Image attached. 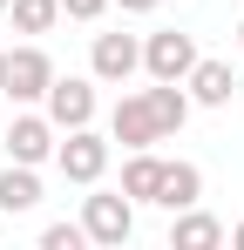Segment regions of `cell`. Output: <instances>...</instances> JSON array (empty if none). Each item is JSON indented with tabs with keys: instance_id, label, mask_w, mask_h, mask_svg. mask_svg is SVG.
Here are the masks:
<instances>
[{
	"instance_id": "obj_1",
	"label": "cell",
	"mask_w": 244,
	"mask_h": 250,
	"mask_svg": "<svg viewBox=\"0 0 244 250\" xmlns=\"http://www.w3.org/2000/svg\"><path fill=\"white\" fill-rule=\"evenodd\" d=\"M48 88H54V61H48L41 47H7V82H0V95L48 102Z\"/></svg>"
},
{
	"instance_id": "obj_2",
	"label": "cell",
	"mask_w": 244,
	"mask_h": 250,
	"mask_svg": "<svg viewBox=\"0 0 244 250\" xmlns=\"http://www.w3.org/2000/svg\"><path fill=\"white\" fill-rule=\"evenodd\" d=\"M48 122L54 128H88L95 122V82H81V75H54V88H48Z\"/></svg>"
},
{
	"instance_id": "obj_3",
	"label": "cell",
	"mask_w": 244,
	"mask_h": 250,
	"mask_svg": "<svg viewBox=\"0 0 244 250\" xmlns=\"http://www.w3.org/2000/svg\"><path fill=\"white\" fill-rule=\"evenodd\" d=\"M81 230H88V244H129V230H136V209H129V196H88V209H81Z\"/></svg>"
},
{
	"instance_id": "obj_4",
	"label": "cell",
	"mask_w": 244,
	"mask_h": 250,
	"mask_svg": "<svg viewBox=\"0 0 244 250\" xmlns=\"http://www.w3.org/2000/svg\"><path fill=\"white\" fill-rule=\"evenodd\" d=\"M143 68H149L156 82H190V68H197V41H190V34H149Z\"/></svg>"
},
{
	"instance_id": "obj_5",
	"label": "cell",
	"mask_w": 244,
	"mask_h": 250,
	"mask_svg": "<svg viewBox=\"0 0 244 250\" xmlns=\"http://www.w3.org/2000/svg\"><path fill=\"white\" fill-rule=\"evenodd\" d=\"M54 156H61V176H68V183H95V176L109 169V142H102L95 128H68V142H61Z\"/></svg>"
},
{
	"instance_id": "obj_6",
	"label": "cell",
	"mask_w": 244,
	"mask_h": 250,
	"mask_svg": "<svg viewBox=\"0 0 244 250\" xmlns=\"http://www.w3.org/2000/svg\"><path fill=\"white\" fill-rule=\"evenodd\" d=\"M88 68H95V82H129V75L143 68V47L129 41V34H95Z\"/></svg>"
},
{
	"instance_id": "obj_7",
	"label": "cell",
	"mask_w": 244,
	"mask_h": 250,
	"mask_svg": "<svg viewBox=\"0 0 244 250\" xmlns=\"http://www.w3.org/2000/svg\"><path fill=\"white\" fill-rule=\"evenodd\" d=\"M116 142L122 149H149V142H163V128H156V108H149V95H122L116 102Z\"/></svg>"
},
{
	"instance_id": "obj_8",
	"label": "cell",
	"mask_w": 244,
	"mask_h": 250,
	"mask_svg": "<svg viewBox=\"0 0 244 250\" xmlns=\"http://www.w3.org/2000/svg\"><path fill=\"white\" fill-rule=\"evenodd\" d=\"M7 156L14 163H48L54 156V122L48 115H21V122L7 128Z\"/></svg>"
},
{
	"instance_id": "obj_9",
	"label": "cell",
	"mask_w": 244,
	"mask_h": 250,
	"mask_svg": "<svg viewBox=\"0 0 244 250\" xmlns=\"http://www.w3.org/2000/svg\"><path fill=\"white\" fill-rule=\"evenodd\" d=\"M231 95H238L231 61H203V54H197V68H190V102H203V108H224Z\"/></svg>"
},
{
	"instance_id": "obj_10",
	"label": "cell",
	"mask_w": 244,
	"mask_h": 250,
	"mask_svg": "<svg viewBox=\"0 0 244 250\" xmlns=\"http://www.w3.org/2000/svg\"><path fill=\"white\" fill-rule=\"evenodd\" d=\"M197 196H203V169L197 163H163V183H156L163 209H190Z\"/></svg>"
},
{
	"instance_id": "obj_11",
	"label": "cell",
	"mask_w": 244,
	"mask_h": 250,
	"mask_svg": "<svg viewBox=\"0 0 244 250\" xmlns=\"http://www.w3.org/2000/svg\"><path fill=\"white\" fill-rule=\"evenodd\" d=\"M170 244L176 250H210V244H224V223H217V216H197V203H190V209H176Z\"/></svg>"
},
{
	"instance_id": "obj_12",
	"label": "cell",
	"mask_w": 244,
	"mask_h": 250,
	"mask_svg": "<svg viewBox=\"0 0 244 250\" xmlns=\"http://www.w3.org/2000/svg\"><path fill=\"white\" fill-rule=\"evenodd\" d=\"M156 183H163V163L149 149H136V156L122 163V196H129V203H156Z\"/></svg>"
},
{
	"instance_id": "obj_13",
	"label": "cell",
	"mask_w": 244,
	"mask_h": 250,
	"mask_svg": "<svg viewBox=\"0 0 244 250\" xmlns=\"http://www.w3.org/2000/svg\"><path fill=\"white\" fill-rule=\"evenodd\" d=\"M41 203V176H34V163H14L7 176H0V209L7 216H21V209H34Z\"/></svg>"
},
{
	"instance_id": "obj_14",
	"label": "cell",
	"mask_w": 244,
	"mask_h": 250,
	"mask_svg": "<svg viewBox=\"0 0 244 250\" xmlns=\"http://www.w3.org/2000/svg\"><path fill=\"white\" fill-rule=\"evenodd\" d=\"M149 95V108H156V128L163 135H176V128L190 122V95H183V82H156V88H143Z\"/></svg>"
},
{
	"instance_id": "obj_15",
	"label": "cell",
	"mask_w": 244,
	"mask_h": 250,
	"mask_svg": "<svg viewBox=\"0 0 244 250\" xmlns=\"http://www.w3.org/2000/svg\"><path fill=\"white\" fill-rule=\"evenodd\" d=\"M54 14H61V0H14V27L21 34H48Z\"/></svg>"
},
{
	"instance_id": "obj_16",
	"label": "cell",
	"mask_w": 244,
	"mask_h": 250,
	"mask_svg": "<svg viewBox=\"0 0 244 250\" xmlns=\"http://www.w3.org/2000/svg\"><path fill=\"white\" fill-rule=\"evenodd\" d=\"M41 244H48V250H81V244H88V230H81V223H48Z\"/></svg>"
},
{
	"instance_id": "obj_17",
	"label": "cell",
	"mask_w": 244,
	"mask_h": 250,
	"mask_svg": "<svg viewBox=\"0 0 244 250\" xmlns=\"http://www.w3.org/2000/svg\"><path fill=\"white\" fill-rule=\"evenodd\" d=\"M102 7H109V0H61V14H75V21H95Z\"/></svg>"
},
{
	"instance_id": "obj_18",
	"label": "cell",
	"mask_w": 244,
	"mask_h": 250,
	"mask_svg": "<svg viewBox=\"0 0 244 250\" xmlns=\"http://www.w3.org/2000/svg\"><path fill=\"white\" fill-rule=\"evenodd\" d=\"M122 14H149V7H156V0H116Z\"/></svg>"
},
{
	"instance_id": "obj_19",
	"label": "cell",
	"mask_w": 244,
	"mask_h": 250,
	"mask_svg": "<svg viewBox=\"0 0 244 250\" xmlns=\"http://www.w3.org/2000/svg\"><path fill=\"white\" fill-rule=\"evenodd\" d=\"M231 244H238V250H244V223H238V230H231Z\"/></svg>"
},
{
	"instance_id": "obj_20",
	"label": "cell",
	"mask_w": 244,
	"mask_h": 250,
	"mask_svg": "<svg viewBox=\"0 0 244 250\" xmlns=\"http://www.w3.org/2000/svg\"><path fill=\"white\" fill-rule=\"evenodd\" d=\"M238 54H244V21H238Z\"/></svg>"
},
{
	"instance_id": "obj_21",
	"label": "cell",
	"mask_w": 244,
	"mask_h": 250,
	"mask_svg": "<svg viewBox=\"0 0 244 250\" xmlns=\"http://www.w3.org/2000/svg\"><path fill=\"white\" fill-rule=\"evenodd\" d=\"M0 82H7V54H0Z\"/></svg>"
},
{
	"instance_id": "obj_22",
	"label": "cell",
	"mask_w": 244,
	"mask_h": 250,
	"mask_svg": "<svg viewBox=\"0 0 244 250\" xmlns=\"http://www.w3.org/2000/svg\"><path fill=\"white\" fill-rule=\"evenodd\" d=\"M0 7H14V0H0Z\"/></svg>"
}]
</instances>
